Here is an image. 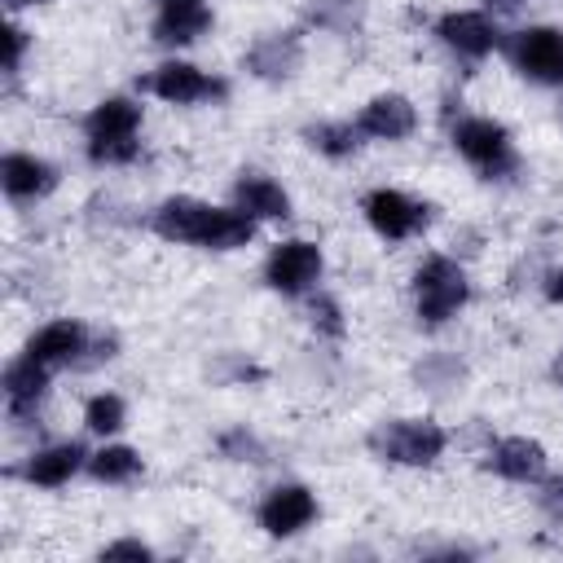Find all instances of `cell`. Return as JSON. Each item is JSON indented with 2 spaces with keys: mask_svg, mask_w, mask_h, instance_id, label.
Instances as JSON below:
<instances>
[{
  "mask_svg": "<svg viewBox=\"0 0 563 563\" xmlns=\"http://www.w3.org/2000/svg\"><path fill=\"white\" fill-rule=\"evenodd\" d=\"M356 123H317V128H308L303 136L321 150V154H330V158H343V154H352L356 150Z\"/></svg>",
  "mask_w": 563,
  "mask_h": 563,
  "instance_id": "obj_22",
  "label": "cell"
},
{
  "mask_svg": "<svg viewBox=\"0 0 563 563\" xmlns=\"http://www.w3.org/2000/svg\"><path fill=\"white\" fill-rule=\"evenodd\" d=\"M365 220H369L383 238L400 242V238H409V233H418V229L427 224V207L413 202V198H405L400 189H374V194L365 198Z\"/></svg>",
  "mask_w": 563,
  "mask_h": 563,
  "instance_id": "obj_8",
  "label": "cell"
},
{
  "mask_svg": "<svg viewBox=\"0 0 563 563\" xmlns=\"http://www.w3.org/2000/svg\"><path fill=\"white\" fill-rule=\"evenodd\" d=\"M207 22H211V13H207L202 0H163L158 22H154V40H163V44H189V40H198L207 31Z\"/></svg>",
  "mask_w": 563,
  "mask_h": 563,
  "instance_id": "obj_13",
  "label": "cell"
},
{
  "mask_svg": "<svg viewBox=\"0 0 563 563\" xmlns=\"http://www.w3.org/2000/svg\"><path fill=\"white\" fill-rule=\"evenodd\" d=\"M22 48H26V31L22 26H4V70H18V62H22Z\"/></svg>",
  "mask_w": 563,
  "mask_h": 563,
  "instance_id": "obj_26",
  "label": "cell"
},
{
  "mask_svg": "<svg viewBox=\"0 0 563 563\" xmlns=\"http://www.w3.org/2000/svg\"><path fill=\"white\" fill-rule=\"evenodd\" d=\"M84 422L92 427V431H101V435H110V431H119L123 427V400L119 396H92L88 400V409H84Z\"/></svg>",
  "mask_w": 563,
  "mask_h": 563,
  "instance_id": "obj_23",
  "label": "cell"
},
{
  "mask_svg": "<svg viewBox=\"0 0 563 563\" xmlns=\"http://www.w3.org/2000/svg\"><path fill=\"white\" fill-rule=\"evenodd\" d=\"M510 53L523 75L541 84H563V35L550 26H528L510 40Z\"/></svg>",
  "mask_w": 563,
  "mask_h": 563,
  "instance_id": "obj_6",
  "label": "cell"
},
{
  "mask_svg": "<svg viewBox=\"0 0 563 563\" xmlns=\"http://www.w3.org/2000/svg\"><path fill=\"white\" fill-rule=\"evenodd\" d=\"M84 343H88V334H84L79 321H48V325L26 343V356L53 369V365L75 361V356L84 352Z\"/></svg>",
  "mask_w": 563,
  "mask_h": 563,
  "instance_id": "obj_12",
  "label": "cell"
},
{
  "mask_svg": "<svg viewBox=\"0 0 563 563\" xmlns=\"http://www.w3.org/2000/svg\"><path fill=\"white\" fill-rule=\"evenodd\" d=\"M44 387H48V365H40V361H31V356L13 361V365L4 369V396H9L13 418L35 413V405H40Z\"/></svg>",
  "mask_w": 563,
  "mask_h": 563,
  "instance_id": "obj_16",
  "label": "cell"
},
{
  "mask_svg": "<svg viewBox=\"0 0 563 563\" xmlns=\"http://www.w3.org/2000/svg\"><path fill=\"white\" fill-rule=\"evenodd\" d=\"M136 128H141V106L110 97L88 114V154L92 163H128L136 158Z\"/></svg>",
  "mask_w": 563,
  "mask_h": 563,
  "instance_id": "obj_2",
  "label": "cell"
},
{
  "mask_svg": "<svg viewBox=\"0 0 563 563\" xmlns=\"http://www.w3.org/2000/svg\"><path fill=\"white\" fill-rule=\"evenodd\" d=\"M0 180H4V189L13 198H40V194H48L57 185V172L35 154H4Z\"/></svg>",
  "mask_w": 563,
  "mask_h": 563,
  "instance_id": "obj_15",
  "label": "cell"
},
{
  "mask_svg": "<svg viewBox=\"0 0 563 563\" xmlns=\"http://www.w3.org/2000/svg\"><path fill=\"white\" fill-rule=\"evenodd\" d=\"M488 466H493L497 475H506V479H537V475L545 471V453H541L537 440L510 435V440H501V444L488 453Z\"/></svg>",
  "mask_w": 563,
  "mask_h": 563,
  "instance_id": "obj_17",
  "label": "cell"
},
{
  "mask_svg": "<svg viewBox=\"0 0 563 563\" xmlns=\"http://www.w3.org/2000/svg\"><path fill=\"white\" fill-rule=\"evenodd\" d=\"M101 559H136V563H145L150 559V545H141V541H114V545L101 550Z\"/></svg>",
  "mask_w": 563,
  "mask_h": 563,
  "instance_id": "obj_28",
  "label": "cell"
},
{
  "mask_svg": "<svg viewBox=\"0 0 563 563\" xmlns=\"http://www.w3.org/2000/svg\"><path fill=\"white\" fill-rule=\"evenodd\" d=\"M545 299L550 303H563V268H550L545 273Z\"/></svg>",
  "mask_w": 563,
  "mask_h": 563,
  "instance_id": "obj_29",
  "label": "cell"
},
{
  "mask_svg": "<svg viewBox=\"0 0 563 563\" xmlns=\"http://www.w3.org/2000/svg\"><path fill=\"white\" fill-rule=\"evenodd\" d=\"M9 4H35V0H9Z\"/></svg>",
  "mask_w": 563,
  "mask_h": 563,
  "instance_id": "obj_32",
  "label": "cell"
},
{
  "mask_svg": "<svg viewBox=\"0 0 563 563\" xmlns=\"http://www.w3.org/2000/svg\"><path fill=\"white\" fill-rule=\"evenodd\" d=\"M541 506H545L550 519H563V475H550L541 484Z\"/></svg>",
  "mask_w": 563,
  "mask_h": 563,
  "instance_id": "obj_27",
  "label": "cell"
},
{
  "mask_svg": "<svg viewBox=\"0 0 563 563\" xmlns=\"http://www.w3.org/2000/svg\"><path fill=\"white\" fill-rule=\"evenodd\" d=\"M488 4H493V9H501V13H510V9H519L523 0H488Z\"/></svg>",
  "mask_w": 563,
  "mask_h": 563,
  "instance_id": "obj_30",
  "label": "cell"
},
{
  "mask_svg": "<svg viewBox=\"0 0 563 563\" xmlns=\"http://www.w3.org/2000/svg\"><path fill=\"white\" fill-rule=\"evenodd\" d=\"M88 466H92V475H97V479H106V484H123V479H132V475L141 471V457H136L132 449L114 444V449H101Z\"/></svg>",
  "mask_w": 563,
  "mask_h": 563,
  "instance_id": "obj_21",
  "label": "cell"
},
{
  "mask_svg": "<svg viewBox=\"0 0 563 563\" xmlns=\"http://www.w3.org/2000/svg\"><path fill=\"white\" fill-rule=\"evenodd\" d=\"M79 462H84V449L79 444H53V449H44V453L31 457L26 479H35L44 488H57V484H66L79 471Z\"/></svg>",
  "mask_w": 563,
  "mask_h": 563,
  "instance_id": "obj_20",
  "label": "cell"
},
{
  "mask_svg": "<svg viewBox=\"0 0 563 563\" xmlns=\"http://www.w3.org/2000/svg\"><path fill=\"white\" fill-rule=\"evenodd\" d=\"M413 295H418V317L435 325V321H449L466 303V277L453 260L431 255L413 277Z\"/></svg>",
  "mask_w": 563,
  "mask_h": 563,
  "instance_id": "obj_4",
  "label": "cell"
},
{
  "mask_svg": "<svg viewBox=\"0 0 563 563\" xmlns=\"http://www.w3.org/2000/svg\"><path fill=\"white\" fill-rule=\"evenodd\" d=\"M312 325H317L321 334L339 339V334H343V317H339V303H334V299H325V295H317V299H312Z\"/></svg>",
  "mask_w": 563,
  "mask_h": 563,
  "instance_id": "obj_25",
  "label": "cell"
},
{
  "mask_svg": "<svg viewBox=\"0 0 563 563\" xmlns=\"http://www.w3.org/2000/svg\"><path fill=\"white\" fill-rule=\"evenodd\" d=\"M374 453L387 457V462H405V466H427L444 453V431L427 418H400V422H387L369 435Z\"/></svg>",
  "mask_w": 563,
  "mask_h": 563,
  "instance_id": "obj_3",
  "label": "cell"
},
{
  "mask_svg": "<svg viewBox=\"0 0 563 563\" xmlns=\"http://www.w3.org/2000/svg\"><path fill=\"white\" fill-rule=\"evenodd\" d=\"M435 35L449 48H457L462 57H488L497 48V26L484 13H444L440 26H435Z\"/></svg>",
  "mask_w": 563,
  "mask_h": 563,
  "instance_id": "obj_11",
  "label": "cell"
},
{
  "mask_svg": "<svg viewBox=\"0 0 563 563\" xmlns=\"http://www.w3.org/2000/svg\"><path fill=\"white\" fill-rule=\"evenodd\" d=\"M220 449H224V457H233V462H264V444H260L255 435H246L242 427L229 431V435L220 440Z\"/></svg>",
  "mask_w": 563,
  "mask_h": 563,
  "instance_id": "obj_24",
  "label": "cell"
},
{
  "mask_svg": "<svg viewBox=\"0 0 563 563\" xmlns=\"http://www.w3.org/2000/svg\"><path fill=\"white\" fill-rule=\"evenodd\" d=\"M268 286L282 290V295H303L317 277H321V251L312 242H282L273 255H268V268H264Z\"/></svg>",
  "mask_w": 563,
  "mask_h": 563,
  "instance_id": "obj_7",
  "label": "cell"
},
{
  "mask_svg": "<svg viewBox=\"0 0 563 563\" xmlns=\"http://www.w3.org/2000/svg\"><path fill=\"white\" fill-rule=\"evenodd\" d=\"M154 233H163L167 242H198V246L229 251V246L251 242L255 220L242 207L224 211V207H207V202H194V198H167L154 211Z\"/></svg>",
  "mask_w": 563,
  "mask_h": 563,
  "instance_id": "obj_1",
  "label": "cell"
},
{
  "mask_svg": "<svg viewBox=\"0 0 563 563\" xmlns=\"http://www.w3.org/2000/svg\"><path fill=\"white\" fill-rule=\"evenodd\" d=\"M361 132H369V136H378V141H400V136H409L413 132V106L405 101V97H374L365 110H361V123H356Z\"/></svg>",
  "mask_w": 563,
  "mask_h": 563,
  "instance_id": "obj_14",
  "label": "cell"
},
{
  "mask_svg": "<svg viewBox=\"0 0 563 563\" xmlns=\"http://www.w3.org/2000/svg\"><path fill=\"white\" fill-rule=\"evenodd\" d=\"M246 66L260 75V79H286L295 66H299V35L286 31V35H264L251 53H246Z\"/></svg>",
  "mask_w": 563,
  "mask_h": 563,
  "instance_id": "obj_18",
  "label": "cell"
},
{
  "mask_svg": "<svg viewBox=\"0 0 563 563\" xmlns=\"http://www.w3.org/2000/svg\"><path fill=\"white\" fill-rule=\"evenodd\" d=\"M233 194H238V207H242L251 220H255V216H264V220H286V216H290V198H286L282 185L268 180V176L246 172Z\"/></svg>",
  "mask_w": 563,
  "mask_h": 563,
  "instance_id": "obj_19",
  "label": "cell"
},
{
  "mask_svg": "<svg viewBox=\"0 0 563 563\" xmlns=\"http://www.w3.org/2000/svg\"><path fill=\"white\" fill-rule=\"evenodd\" d=\"M554 374H559V383H563V347H559V361H554Z\"/></svg>",
  "mask_w": 563,
  "mask_h": 563,
  "instance_id": "obj_31",
  "label": "cell"
},
{
  "mask_svg": "<svg viewBox=\"0 0 563 563\" xmlns=\"http://www.w3.org/2000/svg\"><path fill=\"white\" fill-rule=\"evenodd\" d=\"M145 88L158 92L163 101H176V106H185V101H207V97H224V79H211V75H202L198 66H185V62L158 66V70L145 79Z\"/></svg>",
  "mask_w": 563,
  "mask_h": 563,
  "instance_id": "obj_9",
  "label": "cell"
},
{
  "mask_svg": "<svg viewBox=\"0 0 563 563\" xmlns=\"http://www.w3.org/2000/svg\"><path fill=\"white\" fill-rule=\"evenodd\" d=\"M312 515H317V501H312V493L299 488V484H282V488H273V493L260 501V523H264V532H273V537H290V532L308 528Z\"/></svg>",
  "mask_w": 563,
  "mask_h": 563,
  "instance_id": "obj_10",
  "label": "cell"
},
{
  "mask_svg": "<svg viewBox=\"0 0 563 563\" xmlns=\"http://www.w3.org/2000/svg\"><path fill=\"white\" fill-rule=\"evenodd\" d=\"M453 145H457L479 172H488V176H501V172L515 167L510 136H506V128L493 123V119H462V123L453 128Z\"/></svg>",
  "mask_w": 563,
  "mask_h": 563,
  "instance_id": "obj_5",
  "label": "cell"
}]
</instances>
